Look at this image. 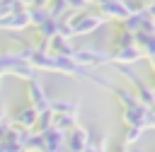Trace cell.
<instances>
[{
  "label": "cell",
  "instance_id": "cell-22",
  "mask_svg": "<svg viewBox=\"0 0 155 152\" xmlns=\"http://www.w3.org/2000/svg\"><path fill=\"white\" fill-rule=\"evenodd\" d=\"M53 128V111L48 109V111H44V113H39V121H36V133H46V130H51Z\"/></svg>",
  "mask_w": 155,
  "mask_h": 152
},
{
  "label": "cell",
  "instance_id": "cell-33",
  "mask_svg": "<svg viewBox=\"0 0 155 152\" xmlns=\"http://www.w3.org/2000/svg\"><path fill=\"white\" fill-rule=\"evenodd\" d=\"M150 111H153V113H155V106H153V109H150Z\"/></svg>",
  "mask_w": 155,
  "mask_h": 152
},
{
  "label": "cell",
  "instance_id": "cell-20",
  "mask_svg": "<svg viewBox=\"0 0 155 152\" xmlns=\"http://www.w3.org/2000/svg\"><path fill=\"white\" fill-rule=\"evenodd\" d=\"M143 133H145V128H136V125H126V133H124V145H128V147H133L136 142H140V138H143Z\"/></svg>",
  "mask_w": 155,
  "mask_h": 152
},
{
  "label": "cell",
  "instance_id": "cell-6",
  "mask_svg": "<svg viewBox=\"0 0 155 152\" xmlns=\"http://www.w3.org/2000/svg\"><path fill=\"white\" fill-rule=\"evenodd\" d=\"M148 118H150V109L143 106V104L121 111V121H124L126 125H136V128H145V130H148Z\"/></svg>",
  "mask_w": 155,
  "mask_h": 152
},
{
  "label": "cell",
  "instance_id": "cell-31",
  "mask_svg": "<svg viewBox=\"0 0 155 152\" xmlns=\"http://www.w3.org/2000/svg\"><path fill=\"white\" fill-rule=\"evenodd\" d=\"M85 2H87V5H92V2H94V0H85Z\"/></svg>",
  "mask_w": 155,
  "mask_h": 152
},
{
  "label": "cell",
  "instance_id": "cell-18",
  "mask_svg": "<svg viewBox=\"0 0 155 152\" xmlns=\"http://www.w3.org/2000/svg\"><path fill=\"white\" fill-rule=\"evenodd\" d=\"M136 46L143 51V55H145V58H153V55H155V36L136 34Z\"/></svg>",
  "mask_w": 155,
  "mask_h": 152
},
{
  "label": "cell",
  "instance_id": "cell-26",
  "mask_svg": "<svg viewBox=\"0 0 155 152\" xmlns=\"http://www.w3.org/2000/svg\"><path fill=\"white\" fill-rule=\"evenodd\" d=\"M143 12H145V17H148V19H155V0H150V2H145V7H143Z\"/></svg>",
  "mask_w": 155,
  "mask_h": 152
},
{
  "label": "cell",
  "instance_id": "cell-17",
  "mask_svg": "<svg viewBox=\"0 0 155 152\" xmlns=\"http://www.w3.org/2000/svg\"><path fill=\"white\" fill-rule=\"evenodd\" d=\"M46 10H48L51 19H63V17L70 12V7H68V0H48Z\"/></svg>",
  "mask_w": 155,
  "mask_h": 152
},
{
  "label": "cell",
  "instance_id": "cell-25",
  "mask_svg": "<svg viewBox=\"0 0 155 152\" xmlns=\"http://www.w3.org/2000/svg\"><path fill=\"white\" fill-rule=\"evenodd\" d=\"M68 7H70L73 12H85L90 5H87L85 0H68Z\"/></svg>",
  "mask_w": 155,
  "mask_h": 152
},
{
  "label": "cell",
  "instance_id": "cell-8",
  "mask_svg": "<svg viewBox=\"0 0 155 152\" xmlns=\"http://www.w3.org/2000/svg\"><path fill=\"white\" fill-rule=\"evenodd\" d=\"M143 58L145 55L138 46H126V48H114L111 51V63H121V65H133Z\"/></svg>",
  "mask_w": 155,
  "mask_h": 152
},
{
  "label": "cell",
  "instance_id": "cell-28",
  "mask_svg": "<svg viewBox=\"0 0 155 152\" xmlns=\"http://www.w3.org/2000/svg\"><path fill=\"white\" fill-rule=\"evenodd\" d=\"M19 2H22L24 7H34V0H19Z\"/></svg>",
  "mask_w": 155,
  "mask_h": 152
},
{
  "label": "cell",
  "instance_id": "cell-34",
  "mask_svg": "<svg viewBox=\"0 0 155 152\" xmlns=\"http://www.w3.org/2000/svg\"><path fill=\"white\" fill-rule=\"evenodd\" d=\"M153 92H155V82H153Z\"/></svg>",
  "mask_w": 155,
  "mask_h": 152
},
{
  "label": "cell",
  "instance_id": "cell-7",
  "mask_svg": "<svg viewBox=\"0 0 155 152\" xmlns=\"http://www.w3.org/2000/svg\"><path fill=\"white\" fill-rule=\"evenodd\" d=\"M31 27V17H29V7H22L17 12H10V14H2L0 17V29H27Z\"/></svg>",
  "mask_w": 155,
  "mask_h": 152
},
{
  "label": "cell",
  "instance_id": "cell-4",
  "mask_svg": "<svg viewBox=\"0 0 155 152\" xmlns=\"http://www.w3.org/2000/svg\"><path fill=\"white\" fill-rule=\"evenodd\" d=\"M27 97H29V104L39 113H44V111L51 109V99H48V94H46V89H44V84L39 80H29L27 82Z\"/></svg>",
  "mask_w": 155,
  "mask_h": 152
},
{
  "label": "cell",
  "instance_id": "cell-3",
  "mask_svg": "<svg viewBox=\"0 0 155 152\" xmlns=\"http://www.w3.org/2000/svg\"><path fill=\"white\" fill-rule=\"evenodd\" d=\"M73 58H75L78 65H82L87 70H94V68H99L104 63H111V53L99 51V48H75Z\"/></svg>",
  "mask_w": 155,
  "mask_h": 152
},
{
  "label": "cell",
  "instance_id": "cell-35",
  "mask_svg": "<svg viewBox=\"0 0 155 152\" xmlns=\"http://www.w3.org/2000/svg\"><path fill=\"white\" fill-rule=\"evenodd\" d=\"M19 152H24V150H19Z\"/></svg>",
  "mask_w": 155,
  "mask_h": 152
},
{
  "label": "cell",
  "instance_id": "cell-24",
  "mask_svg": "<svg viewBox=\"0 0 155 152\" xmlns=\"http://www.w3.org/2000/svg\"><path fill=\"white\" fill-rule=\"evenodd\" d=\"M114 70L121 75V77H126L128 80V84H136L140 77L136 75V70H133V65H121V63H114Z\"/></svg>",
  "mask_w": 155,
  "mask_h": 152
},
{
  "label": "cell",
  "instance_id": "cell-29",
  "mask_svg": "<svg viewBox=\"0 0 155 152\" xmlns=\"http://www.w3.org/2000/svg\"><path fill=\"white\" fill-rule=\"evenodd\" d=\"M0 121H5V106L0 104Z\"/></svg>",
  "mask_w": 155,
  "mask_h": 152
},
{
  "label": "cell",
  "instance_id": "cell-10",
  "mask_svg": "<svg viewBox=\"0 0 155 152\" xmlns=\"http://www.w3.org/2000/svg\"><path fill=\"white\" fill-rule=\"evenodd\" d=\"M44 135V147L41 152H65V133L58 130V128H51Z\"/></svg>",
  "mask_w": 155,
  "mask_h": 152
},
{
  "label": "cell",
  "instance_id": "cell-9",
  "mask_svg": "<svg viewBox=\"0 0 155 152\" xmlns=\"http://www.w3.org/2000/svg\"><path fill=\"white\" fill-rule=\"evenodd\" d=\"M36 121H39V111H36L31 104L17 109V113L12 116V123L19 125V128H24V130H34V128H36Z\"/></svg>",
  "mask_w": 155,
  "mask_h": 152
},
{
  "label": "cell",
  "instance_id": "cell-32",
  "mask_svg": "<svg viewBox=\"0 0 155 152\" xmlns=\"http://www.w3.org/2000/svg\"><path fill=\"white\" fill-rule=\"evenodd\" d=\"M24 152H39V150H24Z\"/></svg>",
  "mask_w": 155,
  "mask_h": 152
},
{
  "label": "cell",
  "instance_id": "cell-14",
  "mask_svg": "<svg viewBox=\"0 0 155 152\" xmlns=\"http://www.w3.org/2000/svg\"><path fill=\"white\" fill-rule=\"evenodd\" d=\"M48 46H51V53H53V55H70V58H73V53H75L73 41H70V39H63V36L51 39Z\"/></svg>",
  "mask_w": 155,
  "mask_h": 152
},
{
  "label": "cell",
  "instance_id": "cell-19",
  "mask_svg": "<svg viewBox=\"0 0 155 152\" xmlns=\"http://www.w3.org/2000/svg\"><path fill=\"white\" fill-rule=\"evenodd\" d=\"M75 125H78V116H56V113H53V128L68 133V130L75 128Z\"/></svg>",
  "mask_w": 155,
  "mask_h": 152
},
{
  "label": "cell",
  "instance_id": "cell-2",
  "mask_svg": "<svg viewBox=\"0 0 155 152\" xmlns=\"http://www.w3.org/2000/svg\"><path fill=\"white\" fill-rule=\"evenodd\" d=\"M94 5L107 22H124L128 14H133L126 0H94Z\"/></svg>",
  "mask_w": 155,
  "mask_h": 152
},
{
  "label": "cell",
  "instance_id": "cell-13",
  "mask_svg": "<svg viewBox=\"0 0 155 152\" xmlns=\"http://www.w3.org/2000/svg\"><path fill=\"white\" fill-rule=\"evenodd\" d=\"M148 17H145V12L143 10H138V12H133V14H128L124 22H119L121 27L119 29H124V31H128V34H138L140 29H143V22H145Z\"/></svg>",
  "mask_w": 155,
  "mask_h": 152
},
{
  "label": "cell",
  "instance_id": "cell-5",
  "mask_svg": "<svg viewBox=\"0 0 155 152\" xmlns=\"http://www.w3.org/2000/svg\"><path fill=\"white\" fill-rule=\"evenodd\" d=\"M90 140H92L90 130L82 128V125H75L65 133V152H85Z\"/></svg>",
  "mask_w": 155,
  "mask_h": 152
},
{
  "label": "cell",
  "instance_id": "cell-27",
  "mask_svg": "<svg viewBox=\"0 0 155 152\" xmlns=\"http://www.w3.org/2000/svg\"><path fill=\"white\" fill-rule=\"evenodd\" d=\"M145 60H148V65H150V70L155 72V55H153V58H145Z\"/></svg>",
  "mask_w": 155,
  "mask_h": 152
},
{
  "label": "cell",
  "instance_id": "cell-12",
  "mask_svg": "<svg viewBox=\"0 0 155 152\" xmlns=\"http://www.w3.org/2000/svg\"><path fill=\"white\" fill-rule=\"evenodd\" d=\"M111 94L116 97V101L121 104V109H131V106H138V104H140L133 89H126V87H119V84H114Z\"/></svg>",
  "mask_w": 155,
  "mask_h": 152
},
{
  "label": "cell",
  "instance_id": "cell-16",
  "mask_svg": "<svg viewBox=\"0 0 155 152\" xmlns=\"http://www.w3.org/2000/svg\"><path fill=\"white\" fill-rule=\"evenodd\" d=\"M58 19H46L41 27H36V34H39V39L41 41H51V39H56L58 36Z\"/></svg>",
  "mask_w": 155,
  "mask_h": 152
},
{
  "label": "cell",
  "instance_id": "cell-11",
  "mask_svg": "<svg viewBox=\"0 0 155 152\" xmlns=\"http://www.w3.org/2000/svg\"><path fill=\"white\" fill-rule=\"evenodd\" d=\"M133 92H136V97H138V101H140L143 106H148V109L155 106V92H153V84L138 80V82L133 84Z\"/></svg>",
  "mask_w": 155,
  "mask_h": 152
},
{
  "label": "cell",
  "instance_id": "cell-36",
  "mask_svg": "<svg viewBox=\"0 0 155 152\" xmlns=\"http://www.w3.org/2000/svg\"><path fill=\"white\" fill-rule=\"evenodd\" d=\"M0 80H2V75H0Z\"/></svg>",
  "mask_w": 155,
  "mask_h": 152
},
{
  "label": "cell",
  "instance_id": "cell-15",
  "mask_svg": "<svg viewBox=\"0 0 155 152\" xmlns=\"http://www.w3.org/2000/svg\"><path fill=\"white\" fill-rule=\"evenodd\" d=\"M51 111L56 116H78L80 104L78 101H51Z\"/></svg>",
  "mask_w": 155,
  "mask_h": 152
},
{
  "label": "cell",
  "instance_id": "cell-21",
  "mask_svg": "<svg viewBox=\"0 0 155 152\" xmlns=\"http://www.w3.org/2000/svg\"><path fill=\"white\" fill-rule=\"evenodd\" d=\"M29 17H31V27H41L46 19H51L46 7H29Z\"/></svg>",
  "mask_w": 155,
  "mask_h": 152
},
{
  "label": "cell",
  "instance_id": "cell-23",
  "mask_svg": "<svg viewBox=\"0 0 155 152\" xmlns=\"http://www.w3.org/2000/svg\"><path fill=\"white\" fill-rule=\"evenodd\" d=\"M126 46H136V34H128V31L119 29V34L114 39V48H126Z\"/></svg>",
  "mask_w": 155,
  "mask_h": 152
},
{
  "label": "cell",
  "instance_id": "cell-1",
  "mask_svg": "<svg viewBox=\"0 0 155 152\" xmlns=\"http://www.w3.org/2000/svg\"><path fill=\"white\" fill-rule=\"evenodd\" d=\"M61 22H68L70 27H73V34L75 36H87V34H94L107 19L99 14V10L94 12V10H85V12H68Z\"/></svg>",
  "mask_w": 155,
  "mask_h": 152
},
{
  "label": "cell",
  "instance_id": "cell-30",
  "mask_svg": "<svg viewBox=\"0 0 155 152\" xmlns=\"http://www.w3.org/2000/svg\"><path fill=\"white\" fill-rule=\"evenodd\" d=\"M119 152H128V147H126V145H121V147H119Z\"/></svg>",
  "mask_w": 155,
  "mask_h": 152
}]
</instances>
